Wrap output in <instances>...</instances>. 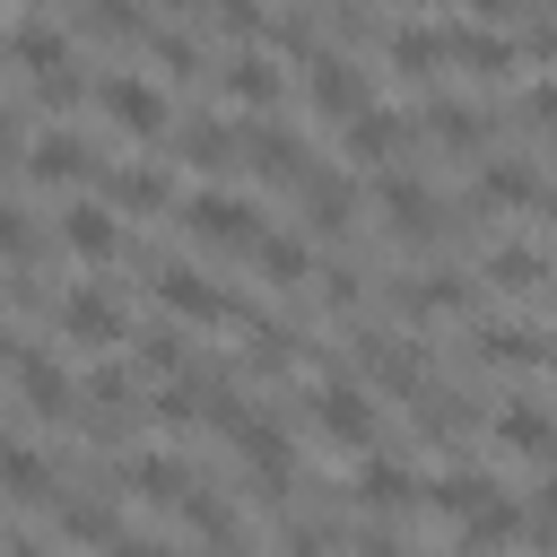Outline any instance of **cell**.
<instances>
[{"instance_id": "obj_1", "label": "cell", "mask_w": 557, "mask_h": 557, "mask_svg": "<svg viewBox=\"0 0 557 557\" xmlns=\"http://www.w3.org/2000/svg\"><path fill=\"white\" fill-rule=\"evenodd\" d=\"M296 70H305V96H313L322 122H357V113L374 104V70H366L357 52H339V44H313Z\"/></svg>"}, {"instance_id": "obj_2", "label": "cell", "mask_w": 557, "mask_h": 557, "mask_svg": "<svg viewBox=\"0 0 557 557\" xmlns=\"http://www.w3.org/2000/svg\"><path fill=\"white\" fill-rule=\"evenodd\" d=\"M96 104H104V122H113V131H131V139L174 131L165 87H157V78H139V70H104V78H96Z\"/></svg>"}, {"instance_id": "obj_3", "label": "cell", "mask_w": 557, "mask_h": 557, "mask_svg": "<svg viewBox=\"0 0 557 557\" xmlns=\"http://www.w3.org/2000/svg\"><path fill=\"white\" fill-rule=\"evenodd\" d=\"M183 226H191L200 244H218V252H261V235H270L244 191H191V200H183Z\"/></svg>"}, {"instance_id": "obj_4", "label": "cell", "mask_w": 557, "mask_h": 557, "mask_svg": "<svg viewBox=\"0 0 557 557\" xmlns=\"http://www.w3.org/2000/svg\"><path fill=\"white\" fill-rule=\"evenodd\" d=\"M157 305L183 313V322H235V296H226L209 270H191V261H165V270H157Z\"/></svg>"}, {"instance_id": "obj_5", "label": "cell", "mask_w": 557, "mask_h": 557, "mask_svg": "<svg viewBox=\"0 0 557 557\" xmlns=\"http://www.w3.org/2000/svg\"><path fill=\"white\" fill-rule=\"evenodd\" d=\"M61 331H70L78 348H122V339H131V313H122L113 287H70V296H61Z\"/></svg>"}, {"instance_id": "obj_6", "label": "cell", "mask_w": 557, "mask_h": 557, "mask_svg": "<svg viewBox=\"0 0 557 557\" xmlns=\"http://www.w3.org/2000/svg\"><path fill=\"white\" fill-rule=\"evenodd\" d=\"M374 200H383V218H392L400 235H435V226H444V200H435V183H426V174H409V165H383Z\"/></svg>"}, {"instance_id": "obj_7", "label": "cell", "mask_w": 557, "mask_h": 557, "mask_svg": "<svg viewBox=\"0 0 557 557\" xmlns=\"http://www.w3.org/2000/svg\"><path fill=\"white\" fill-rule=\"evenodd\" d=\"M357 348H366V383H383V392H409V400L426 392V357H418L400 331H366Z\"/></svg>"}, {"instance_id": "obj_8", "label": "cell", "mask_w": 557, "mask_h": 557, "mask_svg": "<svg viewBox=\"0 0 557 557\" xmlns=\"http://www.w3.org/2000/svg\"><path fill=\"white\" fill-rule=\"evenodd\" d=\"M174 200V174L157 165V157H122V165H104V209H165Z\"/></svg>"}, {"instance_id": "obj_9", "label": "cell", "mask_w": 557, "mask_h": 557, "mask_svg": "<svg viewBox=\"0 0 557 557\" xmlns=\"http://www.w3.org/2000/svg\"><path fill=\"white\" fill-rule=\"evenodd\" d=\"M313 426H322L331 444H374V400H366L357 383H322V392H313Z\"/></svg>"}, {"instance_id": "obj_10", "label": "cell", "mask_w": 557, "mask_h": 557, "mask_svg": "<svg viewBox=\"0 0 557 557\" xmlns=\"http://www.w3.org/2000/svg\"><path fill=\"white\" fill-rule=\"evenodd\" d=\"M409 131H418V122H409V113H392V104H366L357 122H339V139H348V157H366V165H392Z\"/></svg>"}, {"instance_id": "obj_11", "label": "cell", "mask_w": 557, "mask_h": 557, "mask_svg": "<svg viewBox=\"0 0 557 557\" xmlns=\"http://www.w3.org/2000/svg\"><path fill=\"white\" fill-rule=\"evenodd\" d=\"M26 174L35 183H78V174H96V148L78 131H35L26 139Z\"/></svg>"}, {"instance_id": "obj_12", "label": "cell", "mask_w": 557, "mask_h": 557, "mask_svg": "<svg viewBox=\"0 0 557 557\" xmlns=\"http://www.w3.org/2000/svg\"><path fill=\"white\" fill-rule=\"evenodd\" d=\"M296 191H305V226H313V235H339V226L357 218V183H348L339 165H313Z\"/></svg>"}, {"instance_id": "obj_13", "label": "cell", "mask_w": 557, "mask_h": 557, "mask_svg": "<svg viewBox=\"0 0 557 557\" xmlns=\"http://www.w3.org/2000/svg\"><path fill=\"white\" fill-rule=\"evenodd\" d=\"M61 244H70L78 261H113V252H122V218H113L104 200H70V209H61Z\"/></svg>"}, {"instance_id": "obj_14", "label": "cell", "mask_w": 557, "mask_h": 557, "mask_svg": "<svg viewBox=\"0 0 557 557\" xmlns=\"http://www.w3.org/2000/svg\"><path fill=\"white\" fill-rule=\"evenodd\" d=\"M174 148H183L191 165H244V122H235V113H191Z\"/></svg>"}, {"instance_id": "obj_15", "label": "cell", "mask_w": 557, "mask_h": 557, "mask_svg": "<svg viewBox=\"0 0 557 557\" xmlns=\"http://www.w3.org/2000/svg\"><path fill=\"white\" fill-rule=\"evenodd\" d=\"M9 374H17L26 409H44V418H61V409H70V374H61L44 348H9Z\"/></svg>"}, {"instance_id": "obj_16", "label": "cell", "mask_w": 557, "mask_h": 557, "mask_svg": "<svg viewBox=\"0 0 557 557\" xmlns=\"http://www.w3.org/2000/svg\"><path fill=\"white\" fill-rule=\"evenodd\" d=\"M496 444H505V453L548 461V453H557V418H548L540 400H505V409H496Z\"/></svg>"}, {"instance_id": "obj_17", "label": "cell", "mask_w": 557, "mask_h": 557, "mask_svg": "<svg viewBox=\"0 0 557 557\" xmlns=\"http://www.w3.org/2000/svg\"><path fill=\"white\" fill-rule=\"evenodd\" d=\"M218 78H226L235 104H278V52H252V44H244V52L218 61Z\"/></svg>"}, {"instance_id": "obj_18", "label": "cell", "mask_w": 557, "mask_h": 557, "mask_svg": "<svg viewBox=\"0 0 557 557\" xmlns=\"http://www.w3.org/2000/svg\"><path fill=\"white\" fill-rule=\"evenodd\" d=\"M409 122H426L444 148H479V139H487V113H479V104H461V96H426Z\"/></svg>"}, {"instance_id": "obj_19", "label": "cell", "mask_w": 557, "mask_h": 557, "mask_svg": "<svg viewBox=\"0 0 557 557\" xmlns=\"http://www.w3.org/2000/svg\"><path fill=\"white\" fill-rule=\"evenodd\" d=\"M470 191L496 200V209H522V200H540V165H531V157H487Z\"/></svg>"}, {"instance_id": "obj_20", "label": "cell", "mask_w": 557, "mask_h": 557, "mask_svg": "<svg viewBox=\"0 0 557 557\" xmlns=\"http://www.w3.org/2000/svg\"><path fill=\"white\" fill-rule=\"evenodd\" d=\"M540 278H557V270H548V252H531V244H487V287L522 296V287H540Z\"/></svg>"}, {"instance_id": "obj_21", "label": "cell", "mask_w": 557, "mask_h": 557, "mask_svg": "<svg viewBox=\"0 0 557 557\" xmlns=\"http://www.w3.org/2000/svg\"><path fill=\"white\" fill-rule=\"evenodd\" d=\"M357 505H366V513H400V505H418V470H400V461H366Z\"/></svg>"}, {"instance_id": "obj_22", "label": "cell", "mask_w": 557, "mask_h": 557, "mask_svg": "<svg viewBox=\"0 0 557 557\" xmlns=\"http://www.w3.org/2000/svg\"><path fill=\"white\" fill-rule=\"evenodd\" d=\"M122 479H131L139 496H157V505H183V487H191V470H183L174 453H139V461H131Z\"/></svg>"}, {"instance_id": "obj_23", "label": "cell", "mask_w": 557, "mask_h": 557, "mask_svg": "<svg viewBox=\"0 0 557 557\" xmlns=\"http://www.w3.org/2000/svg\"><path fill=\"white\" fill-rule=\"evenodd\" d=\"M418 418H426V435H435V444H461V435L479 426V409H470V400H453V392H418Z\"/></svg>"}, {"instance_id": "obj_24", "label": "cell", "mask_w": 557, "mask_h": 557, "mask_svg": "<svg viewBox=\"0 0 557 557\" xmlns=\"http://www.w3.org/2000/svg\"><path fill=\"white\" fill-rule=\"evenodd\" d=\"M252 261H261L278 287H296V278L313 270V244H305V235H261V252H252Z\"/></svg>"}, {"instance_id": "obj_25", "label": "cell", "mask_w": 557, "mask_h": 557, "mask_svg": "<svg viewBox=\"0 0 557 557\" xmlns=\"http://www.w3.org/2000/svg\"><path fill=\"white\" fill-rule=\"evenodd\" d=\"M0 487H9V496H52V461L26 453V444H9V453H0Z\"/></svg>"}, {"instance_id": "obj_26", "label": "cell", "mask_w": 557, "mask_h": 557, "mask_svg": "<svg viewBox=\"0 0 557 557\" xmlns=\"http://www.w3.org/2000/svg\"><path fill=\"white\" fill-rule=\"evenodd\" d=\"M426 496H435V505H444V513H453V522H470V513H479V505H487V496H496V487H487V479H479V470H444V479H435V487H426Z\"/></svg>"}, {"instance_id": "obj_27", "label": "cell", "mask_w": 557, "mask_h": 557, "mask_svg": "<svg viewBox=\"0 0 557 557\" xmlns=\"http://www.w3.org/2000/svg\"><path fill=\"white\" fill-rule=\"evenodd\" d=\"M479 348H487V357H496V366H531V357H548V348H557V339H540V331H522V322H496V331H487V339H479Z\"/></svg>"}, {"instance_id": "obj_28", "label": "cell", "mask_w": 557, "mask_h": 557, "mask_svg": "<svg viewBox=\"0 0 557 557\" xmlns=\"http://www.w3.org/2000/svg\"><path fill=\"white\" fill-rule=\"evenodd\" d=\"M61 531H70V540H104V548L122 540V531H113V505H104V496H78V505H61Z\"/></svg>"}, {"instance_id": "obj_29", "label": "cell", "mask_w": 557, "mask_h": 557, "mask_svg": "<svg viewBox=\"0 0 557 557\" xmlns=\"http://www.w3.org/2000/svg\"><path fill=\"white\" fill-rule=\"evenodd\" d=\"M0 252H9V261H35V226H26L9 200H0Z\"/></svg>"}, {"instance_id": "obj_30", "label": "cell", "mask_w": 557, "mask_h": 557, "mask_svg": "<svg viewBox=\"0 0 557 557\" xmlns=\"http://www.w3.org/2000/svg\"><path fill=\"white\" fill-rule=\"evenodd\" d=\"M522 531H540V540H548V531H557V479H548V487H540V496H531V505H522Z\"/></svg>"}, {"instance_id": "obj_31", "label": "cell", "mask_w": 557, "mask_h": 557, "mask_svg": "<svg viewBox=\"0 0 557 557\" xmlns=\"http://www.w3.org/2000/svg\"><path fill=\"white\" fill-rule=\"evenodd\" d=\"M357 557H400V540H392V531H366V548H357Z\"/></svg>"}, {"instance_id": "obj_32", "label": "cell", "mask_w": 557, "mask_h": 557, "mask_svg": "<svg viewBox=\"0 0 557 557\" xmlns=\"http://www.w3.org/2000/svg\"><path fill=\"white\" fill-rule=\"evenodd\" d=\"M113 557H165L157 540H113Z\"/></svg>"}, {"instance_id": "obj_33", "label": "cell", "mask_w": 557, "mask_h": 557, "mask_svg": "<svg viewBox=\"0 0 557 557\" xmlns=\"http://www.w3.org/2000/svg\"><path fill=\"white\" fill-rule=\"evenodd\" d=\"M531 209H540V218L557 226V183H540V200H531Z\"/></svg>"}, {"instance_id": "obj_34", "label": "cell", "mask_w": 557, "mask_h": 557, "mask_svg": "<svg viewBox=\"0 0 557 557\" xmlns=\"http://www.w3.org/2000/svg\"><path fill=\"white\" fill-rule=\"evenodd\" d=\"M548 366H557V348H548Z\"/></svg>"}, {"instance_id": "obj_35", "label": "cell", "mask_w": 557, "mask_h": 557, "mask_svg": "<svg viewBox=\"0 0 557 557\" xmlns=\"http://www.w3.org/2000/svg\"><path fill=\"white\" fill-rule=\"evenodd\" d=\"M0 44H9V26H0Z\"/></svg>"}]
</instances>
